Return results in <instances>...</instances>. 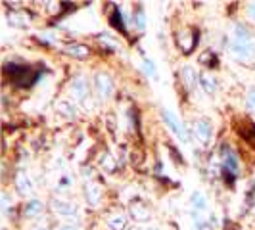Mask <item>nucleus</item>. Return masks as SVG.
<instances>
[{
	"label": "nucleus",
	"mask_w": 255,
	"mask_h": 230,
	"mask_svg": "<svg viewBox=\"0 0 255 230\" xmlns=\"http://www.w3.org/2000/svg\"><path fill=\"white\" fill-rule=\"evenodd\" d=\"M221 167H223V173L229 177V180H234V177L240 171V157L230 146L221 148Z\"/></svg>",
	"instance_id": "1"
},
{
	"label": "nucleus",
	"mask_w": 255,
	"mask_h": 230,
	"mask_svg": "<svg viewBox=\"0 0 255 230\" xmlns=\"http://www.w3.org/2000/svg\"><path fill=\"white\" fill-rule=\"evenodd\" d=\"M6 73H10L13 79V83L17 87H31L35 81H37V75L31 67L27 65H6Z\"/></svg>",
	"instance_id": "2"
},
{
	"label": "nucleus",
	"mask_w": 255,
	"mask_h": 230,
	"mask_svg": "<svg viewBox=\"0 0 255 230\" xmlns=\"http://www.w3.org/2000/svg\"><path fill=\"white\" fill-rule=\"evenodd\" d=\"M230 54L234 60H238L240 64H250L255 58V42H238V40H230L229 44Z\"/></svg>",
	"instance_id": "3"
},
{
	"label": "nucleus",
	"mask_w": 255,
	"mask_h": 230,
	"mask_svg": "<svg viewBox=\"0 0 255 230\" xmlns=\"http://www.w3.org/2000/svg\"><path fill=\"white\" fill-rule=\"evenodd\" d=\"M161 115H163V121H165V125L169 127V130H171L173 134H177L182 142H188V132L184 130L182 123L179 121V117L173 114L171 110H163Z\"/></svg>",
	"instance_id": "4"
},
{
	"label": "nucleus",
	"mask_w": 255,
	"mask_h": 230,
	"mask_svg": "<svg viewBox=\"0 0 255 230\" xmlns=\"http://www.w3.org/2000/svg\"><path fill=\"white\" fill-rule=\"evenodd\" d=\"M94 87L102 98H110L114 92V81L108 73H96L94 75Z\"/></svg>",
	"instance_id": "5"
},
{
	"label": "nucleus",
	"mask_w": 255,
	"mask_h": 230,
	"mask_svg": "<svg viewBox=\"0 0 255 230\" xmlns=\"http://www.w3.org/2000/svg\"><path fill=\"white\" fill-rule=\"evenodd\" d=\"M192 134H194V138L200 142V144H207L209 138H211V125H209L205 119H198V121L194 123Z\"/></svg>",
	"instance_id": "6"
},
{
	"label": "nucleus",
	"mask_w": 255,
	"mask_h": 230,
	"mask_svg": "<svg viewBox=\"0 0 255 230\" xmlns=\"http://www.w3.org/2000/svg\"><path fill=\"white\" fill-rule=\"evenodd\" d=\"M196 37H198V33H196V31H190V29H184V31H180L179 38H177L180 50H184L186 54L194 50V46H196V40H198Z\"/></svg>",
	"instance_id": "7"
},
{
	"label": "nucleus",
	"mask_w": 255,
	"mask_h": 230,
	"mask_svg": "<svg viewBox=\"0 0 255 230\" xmlns=\"http://www.w3.org/2000/svg\"><path fill=\"white\" fill-rule=\"evenodd\" d=\"M52 209L58 213V215H64V217H75L77 215V207L65 200H60V198H54L52 200Z\"/></svg>",
	"instance_id": "8"
},
{
	"label": "nucleus",
	"mask_w": 255,
	"mask_h": 230,
	"mask_svg": "<svg viewBox=\"0 0 255 230\" xmlns=\"http://www.w3.org/2000/svg\"><path fill=\"white\" fill-rule=\"evenodd\" d=\"M71 94L75 96L77 100H85L87 98V94H89V85H87V79L85 77H75L73 81H71Z\"/></svg>",
	"instance_id": "9"
},
{
	"label": "nucleus",
	"mask_w": 255,
	"mask_h": 230,
	"mask_svg": "<svg viewBox=\"0 0 255 230\" xmlns=\"http://www.w3.org/2000/svg\"><path fill=\"white\" fill-rule=\"evenodd\" d=\"M198 83L202 85V89H204L207 94H215V92H217V79L211 75L209 71H202L200 77H198Z\"/></svg>",
	"instance_id": "10"
},
{
	"label": "nucleus",
	"mask_w": 255,
	"mask_h": 230,
	"mask_svg": "<svg viewBox=\"0 0 255 230\" xmlns=\"http://www.w3.org/2000/svg\"><path fill=\"white\" fill-rule=\"evenodd\" d=\"M65 52H67L69 56L77 58V60H87L90 56V48L85 46V44H81V42H71V44H67V46H65Z\"/></svg>",
	"instance_id": "11"
},
{
	"label": "nucleus",
	"mask_w": 255,
	"mask_h": 230,
	"mask_svg": "<svg viewBox=\"0 0 255 230\" xmlns=\"http://www.w3.org/2000/svg\"><path fill=\"white\" fill-rule=\"evenodd\" d=\"M130 215H132V219H134V221L144 223V221H150V217H152V211H150V209H148L144 204H140V202H134V204L130 205Z\"/></svg>",
	"instance_id": "12"
},
{
	"label": "nucleus",
	"mask_w": 255,
	"mask_h": 230,
	"mask_svg": "<svg viewBox=\"0 0 255 230\" xmlns=\"http://www.w3.org/2000/svg\"><path fill=\"white\" fill-rule=\"evenodd\" d=\"M85 194H87V202L92 205H96L102 198V186L96 184V182H89L87 188H85Z\"/></svg>",
	"instance_id": "13"
},
{
	"label": "nucleus",
	"mask_w": 255,
	"mask_h": 230,
	"mask_svg": "<svg viewBox=\"0 0 255 230\" xmlns=\"http://www.w3.org/2000/svg\"><path fill=\"white\" fill-rule=\"evenodd\" d=\"M15 188H17L19 194H23V196H27V194H31V192H33L31 179L27 177L25 173H17V175H15Z\"/></svg>",
	"instance_id": "14"
},
{
	"label": "nucleus",
	"mask_w": 255,
	"mask_h": 230,
	"mask_svg": "<svg viewBox=\"0 0 255 230\" xmlns=\"http://www.w3.org/2000/svg\"><path fill=\"white\" fill-rule=\"evenodd\" d=\"M127 223L128 219L123 213H114V215L108 217V227L112 230H125L127 229Z\"/></svg>",
	"instance_id": "15"
},
{
	"label": "nucleus",
	"mask_w": 255,
	"mask_h": 230,
	"mask_svg": "<svg viewBox=\"0 0 255 230\" xmlns=\"http://www.w3.org/2000/svg\"><path fill=\"white\" fill-rule=\"evenodd\" d=\"M232 40H238V42H254V35L250 29H246V25L242 23H236L234 25V38Z\"/></svg>",
	"instance_id": "16"
},
{
	"label": "nucleus",
	"mask_w": 255,
	"mask_h": 230,
	"mask_svg": "<svg viewBox=\"0 0 255 230\" xmlns=\"http://www.w3.org/2000/svg\"><path fill=\"white\" fill-rule=\"evenodd\" d=\"M42 211H44V205H42L40 200H31V202H27L25 207H23L25 217H38V215H42Z\"/></svg>",
	"instance_id": "17"
},
{
	"label": "nucleus",
	"mask_w": 255,
	"mask_h": 230,
	"mask_svg": "<svg viewBox=\"0 0 255 230\" xmlns=\"http://www.w3.org/2000/svg\"><path fill=\"white\" fill-rule=\"evenodd\" d=\"M190 202H192L194 211H205V209H207V198H205L202 192H194Z\"/></svg>",
	"instance_id": "18"
},
{
	"label": "nucleus",
	"mask_w": 255,
	"mask_h": 230,
	"mask_svg": "<svg viewBox=\"0 0 255 230\" xmlns=\"http://www.w3.org/2000/svg\"><path fill=\"white\" fill-rule=\"evenodd\" d=\"M56 110H58L62 115H65V117H69V119H75V108L67 102V100L56 102Z\"/></svg>",
	"instance_id": "19"
},
{
	"label": "nucleus",
	"mask_w": 255,
	"mask_h": 230,
	"mask_svg": "<svg viewBox=\"0 0 255 230\" xmlns=\"http://www.w3.org/2000/svg\"><path fill=\"white\" fill-rule=\"evenodd\" d=\"M180 73H182V79H184V83H186V87L192 89L194 87V83H196V79L200 75H196V71L192 69L190 65H184L182 69H180Z\"/></svg>",
	"instance_id": "20"
},
{
	"label": "nucleus",
	"mask_w": 255,
	"mask_h": 230,
	"mask_svg": "<svg viewBox=\"0 0 255 230\" xmlns=\"http://www.w3.org/2000/svg\"><path fill=\"white\" fill-rule=\"evenodd\" d=\"M134 25H136V29H138L140 33L146 29V13H144V10H142L140 6L134 10Z\"/></svg>",
	"instance_id": "21"
},
{
	"label": "nucleus",
	"mask_w": 255,
	"mask_h": 230,
	"mask_svg": "<svg viewBox=\"0 0 255 230\" xmlns=\"http://www.w3.org/2000/svg\"><path fill=\"white\" fill-rule=\"evenodd\" d=\"M192 219H194V229H196V230H205V227H207V221H205L202 215H198V211H194V213H192Z\"/></svg>",
	"instance_id": "22"
},
{
	"label": "nucleus",
	"mask_w": 255,
	"mask_h": 230,
	"mask_svg": "<svg viewBox=\"0 0 255 230\" xmlns=\"http://www.w3.org/2000/svg\"><path fill=\"white\" fill-rule=\"evenodd\" d=\"M144 71H146L148 77L157 79V67H155V64H153L152 60H144Z\"/></svg>",
	"instance_id": "23"
},
{
	"label": "nucleus",
	"mask_w": 255,
	"mask_h": 230,
	"mask_svg": "<svg viewBox=\"0 0 255 230\" xmlns=\"http://www.w3.org/2000/svg\"><path fill=\"white\" fill-rule=\"evenodd\" d=\"M102 167H104V169H108L110 173H112V171H115V163H114V159H112V155H104V157H102Z\"/></svg>",
	"instance_id": "24"
},
{
	"label": "nucleus",
	"mask_w": 255,
	"mask_h": 230,
	"mask_svg": "<svg viewBox=\"0 0 255 230\" xmlns=\"http://www.w3.org/2000/svg\"><path fill=\"white\" fill-rule=\"evenodd\" d=\"M246 102H248V108L255 114V89H252L248 92V100Z\"/></svg>",
	"instance_id": "25"
},
{
	"label": "nucleus",
	"mask_w": 255,
	"mask_h": 230,
	"mask_svg": "<svg viewBox=\"0 0 255 230\" xmlns=\"http://www.w3.org/2000/svg\"><path fill=\"white\" fill-rule=\"evenodd\" d=\"M2 211H4V213H8V211H10V198H8V194H6V192L2 194Z\"/></svg>",
	"instance_id": "26"
},
{
	"label": "nucleus",
	"mask_w": 255,
	"mask_h": 230,
	"mask_svg": "<svg viewBox=\"0 0 255 230\" xmlns=\"http://www.w3.org/2000/svg\"><path fill=\"white\" fill-rule=\"evenodd\" d=\"M248 13H250V17L255 21V2H252V4H248Z\"/></svg>",
	"instance_id": "27"
},
{
	"label": "nucleus",
	"mask_w": 255,
	"mask_h": 230,
	"mask_svg": "<svg viewBox=\"0 0 255 230\" xmlns=\"http://www.w3.org/2000/svg\"><path fill=\"white\" fill-rule=\"evenodd\" d=\"M69 184V179H62L60 180V186H67Z\"/></svg>",
	"instance_id": "28"
},
{
	"label": "nucleus",
	"mask_w": 255,
	"mask_h": 230,
	"mask_svg": "<svg viewBox=\"0 0 255 230\" xmlns=\"http://www.w3.org/2000/svg\"><path fill=\"white\" fill-rule=\"evenodd\" d=\"M58 230H77L75 227H62V229H58Z\"/></svg>",
	"instance_id": "29"
},
{
	"label": "nucleus",
	"mask_w": 255,
	"mask_h": 230,
	"mask_svg": "<svg viewBox=\"0 0 255 230\" xmlns=\"http://www.w3.org/2000/svg\"><path fill=\"white\" fill-rule=\"evenodd\" d=\"M146 230H161V229H157V227H150V229H146Z\"/></svg>",
	"instance_id": "30"
},
{
	"label": "nucleus",
	"mask_w": 255,
	"mask_h": 230,
	"mask_svg": "<svg viewBox=\"0 0 255 230\" xmlns=\"http://www.w3.org/2000/svg\"><path fill=\"white\" fill-rule=\"evenodd\" d=\"M130 230H142V229H138V227H132Z\"/></svg>",
	"instance_id": "31"
},
{
	"label": "nucleus",
	"mask_w": 255,
	"mask_h": 230,
	"mask_svg": "<svg viewBox=\"0 0 255 230\" xmlns=\"http://www.w3.org/2000/svg\"><path fill=\"white\" fill-rule=\"evenodd\" d=\"M37 230H46V229H37Z\"/></svg>",
	"instance_id": "32"
}]
</instances>
